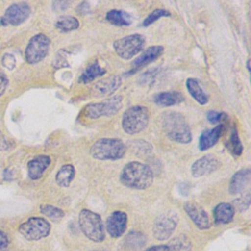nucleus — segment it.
<instances>
[{
    "instance_id": "nucleus-1",
    "label": "nucleus",
    "mask_w": 251,
    "mask_h": 251,
    "mask_svg": "<svg viewBox=\"0 0 251 251\" xmlns=\"http://www.w3.org/2000/svg\"><path fill=\"white\" fill-rule=\"evenodd\" d=\"M153 177L152 169L137 161L127 163L120 175V180L125 186L138 190L149 187L153 182Z\"/></svg>"
},
{
    "instance_id": "nucleus-2",
    "label": "nucleus",
    "mask_w": 251,
    "mask_h": 251,
    "mask_svg": "<svg viewBox=\"0 0 251 251\" xmlns=\"http://www.w3.org/2000/svg\"><path fill=\"white\" fill-rule=\"evenodd\" d=\"M161 121L162 127L171 140L181 144H187L192 140L189 125L182 114L168 111L162 115Z\"/></svg>"
},
{
    "instance_id": "nucleus-3",
    "label": "nucleus",
    "mask_w": 251,
    "mask_h": 251,
    "mask_svg": "<svg viewBox=\"0 0 251 251\" xmlns=\"http://www.w3.org/2000/svg\"><path fill=\"white\" fill-rule=\"evenodd\" d=\"M126 151V144L118 138H100L90 147V155L97 160H119Z\"/></svg>"
},
{
    "instance_id": "nucleus-4",
    "label": "nucleus",
    "mask_w": 251,
    "mask_h": 251,
    "mask_svg": "<svg viewBox=\"0 0 251 251\" xmlns=\"http://www.w3.org/2000/svg\"><path fill=\"white\" fill-rule=\"evenodd\" d=\"M150 113L145 106H132L125 111L122 126L126 133L133 135L144 130L149 123Z\"/></svg>"
},
{
    "instance_id": "nucleus-5",
    "label": "nucleus",
    "mask_w": 251,
    "mask_h": 251,
    "mask_svg": "<svg viewBox=\"0 0 251 251\" xmlns=\"http://www.w3.org/2000/svg\"><path fill=\"white\" fill-rule=\"evenodd\" d=\"M78 225L83 234L94 242H101L105 238V229L101 217L87 209L80 211Z\"/></svg>"
},
{
    "instance_id": "nucleus-6",
    "label": "nucleus",
    "mask_w": 251,
    "mask_h": 251,
    "mask_svg": "<svg viewBox=\"0 0 251 251\" xmlns=\"http://www.w3.org/2000/svg\"><path fill=\"white\" fill-rule=\"evenodd\" d=\"M123 107V97L116 95L102 102L87 104L83 109V115L90 120H96L100 117H111L116 115Z\"/></svg>"
},
{
    "instance_id": "nucleus-7",
    "label": "nucleus",
    "mask_w": 251,
    "mask_h": 251,
    "mask_svg": "<svg viewBox=\"0 0 251 251\" xmlns=\"http://www.w3.org/2000/svg\"><path fill=\"white\" fill-rule=\"evenodd\" d=\"M145 44V38L143 35L135 33L124 36L113 43L116 54L124 59L129 60L138 54Z\"/></svg>"
},
{
    "instance_id": "nucleus-8",
    "label": "nucleus",
    "mask_w": 251,
    "mask_h": 251,
    "mask_svg": "<svg viewBox=\"0 0 251 251\" xmlns=\"http://www.w3.org/2000/svg\"><path fill=\"white\" fill-rule=\"evenodd\" d=\"M50 39L43 33L32 36L25 50V60L28 64L34 65L41 62L49 52Z\"/></svg>"
},
{
    "instance_id": "nucleus-9",
    "label": "nucleus",
    "mask_w": 251,
    "mask_h": 251,
    "mask_svg": "<svg viewBox=\"0 0 251 251\" xmlns=\"http://www.w3.org/2000/svg\"><path fill=\"white\" fill-rule=\"evenodd\" d=\"M51 229L49 222L43 218L32 217L20 225V233L27 240H39L48 236Z\"/></svg>"
},
{
    "instance_id": "nucleus-10",
    "label": "nucleus",
    "mask_w": 251,
    "mask_h": 251,
    "mask_svg": "<svg viewBox=\"0 0 251 251\" xmlns=\"http://www.w3.org/2000/svg\"><path fill=\"white\" fill-rule=\"evenodd\" d=\"M177 216L175 212H166L154 222L153 234L158 240L168 239L175 231L177 225Z\"/></svg>"
},
{
    "instance_id": "nucleus-11",
    "label": "nucleus",
    "mask_w": 251,
    "mask_h": 251,
    "mask_svg": "<svg viewBox=\"0 0 251 251\" xmlns=\"http://www.w3.org/2000/svg\"><path fill=\"white\" fill-rule=\"evenodd\" d=\"M30 15V7L25 2L14 3L7 8L0 19L1 25H19L23 24Z\"/></svg>"
},
{
    "instance_id": "nucleus-12",
    "label": "nucleus",
    "mask_w": 251,
    "mask_h": 251,
    "mask_svg": "<svg viewBox=\"0 0 251 251\" xmlns=\"http://www.w3.org/2000/svg\"><path fill=\"white\" fill-rule=\"evenodd\" d=\"M127 225V216L123 211H114L106 220V229L111 237L118 238L124 234Z\"/></svg>"
},
{
    "instance_id": "nucleus-13",
    "label": "nucleus",
    "mask_w": 251,
    "mask_h": 251,
    "mask_svg": "<svg viewBox=\"0 0 251 251\" xmlns=\"http://www.w3.org/2000/svg\"><path fill=\"white\" fill-rule=\"evenodd\" d=\"M184 210L193 224L201 230L209 229L211 223L206 211L198 204L187 202L184 204Z\"/></svg>"
},
{
    "instance_id": "nucleus-14",
    "label": "nucleus",
    "mask_w": 251,
    "mask_h": 251,
    "mask_svg": "<svg viewBox=\"0 0 251 251\" xmlns=\"http://www.w3.org/2000/svg\"><path fill=\"white\" fill-rule=\"evenodd\" d=\"M220 165L221 163L216 157L212 155H206L199 158L192 164L191 174L194 177H200L215 172L220 167Z\"/></svg>"
},
{
    "instance_id": "nucleus-15",
    "label": "nucleus",
    "mask_w": 251,
    "mask_h": 251,
    "mask_svg": "<svg viewBox=\"0 0 251 251\" xmlns=\"http://www.w3.org/2000/svg\"><path fill=\"white\" fill-rule=\"evenodd\" d=\"M122 79L120 75H111L106 78H102L91 88V94L95 97H104L114 93L121 85Z\"/></svg>"
},
{
    "instance_id": "nucleus-16",
    "label": "nucleus",
    "mask_w": 251,
    "mask_h": 251,
    "mask_svg": "<svg viewBox=\"0 0 251 251\" xmlns=\"http://www.w3.org/2000/svg\"><path fill=\"white\" fill-rule=\"evenodd\" d=\"M163 52H164V47L161 45L150 46L132 62L131 73H135L138 70L142 69L143 67L154 62L162 55Z\"/></svg>"
},
{
    "instance_id": "nucleus-17",
    "label": "nucleus",
    "mask_w": 251,
    "mask_h": 251,
    "mask_svg": "<svg viewBox=\"0 0 251 251\" xmlns=\"http://www.w3.org/2000/svg\"><path fill=\"white\" fill-rule=\"evenodd\" d=\"M51 159L47 155H39L34 157L27 163L28 176L32 180L39 179L43 176L45 170L49 167Z\"/></svg>"
},
{
    "instance_id": "nucleus-18",
    "label": "nucleus",
    "mask_w": 251,
    "mask_h": 251,
    "mask_svg": "<svg viewBox=\"0 0 251 251\" xmlns=\"http://www.w3.org/2000/svg\"><path fill=\"white\" fill-rule=\"evenodd\" d=\"M224 130H225V126L221 124L211 129H207L204 132H202L199 138V144H198L199 149L201 151H205L211 148L212 146H214L222 136Z\"/></svg>"
},
{
    "instance_id": "nucleus-19",
    "label": "nucleus",
    "mask_w": 251,
    "mask_h": 251,
    "mask_svg": "<svg viewBox=\"0 0 251 251\" xmlns=\"http://www.w3.org/2000/svg\"><path fill=\"white\" fill-rule=\"evenodd\" d=\"M250 181V169H242L236 172L229 182L228 191L230 194L235 195L242 192Z\"/></svg>"
},
{
    "instance_id": "nucleus-20",
    "label": "nucleus",
    "mask_w": 251,
    "mask_h": 251,
    "mask_svg": "<svg viewBox=\"0 0 251 251\" xmlns=\"http://www.w3.org/2000/svg\"><path fill=\"white\" fill-rule=\"evenodd\" d=\"M235 209L229 203H220L214 208V220L217 224H228L234 217Z\"/></svg>"
},
{
    "instance_id": "nucleus-21",
    "label": "nucleus",
    "mask_w": 251,
    "mask_h": 251,
    "mask_svg": "<svg viewBox=\"0 0 251 251\" xmlns=\"http://www.w3.org/2000/svg\"><path fill=\"white\" fill-rule=\"evenodd\" d=\"M183 100H184V97L180 92H177V91L160 92V93H157L153 98L154 103L162 107L174 106L181 103Z\"/></svg>"
},
{
    "instance_id": "nucleus-22",
    "label": "nucleus",
    "mask_w": 251,
    "mask_h": 251,
    "mask_svg": "<svg viewBox=\"0 0 251 251\" xmlns=\"http://www.w3.org/2000/svg\"><path fill=\"white\" fill-rule=\"evenodd\" d=\"M106 20L116 26H128L132 23L131 16L122 10H110L106 14Z\"/></svg>"
},
{
    "instance_id": "nucleus-23",
    "label": "nucleus",
    "mask_w": 251,
    "mask_h": 251,
    "mask_svg": "<svg viewBox=\"0 0 251 251\" xmlns=\"http://www.w3.org/2000/svg\"><path fill=\"white\" fill-rule=\"evenodd\" d=\"M186 89L188 93L191 95V97L198 102L200 105H205L208 103V96L206 93L202 90L201 86L199 85V82L195 78H187L186 80Z\"/></svg>"
},
{
    "instance_id": "nucleus-24",
    "label": "nucleus",
    "mask_w": 251,
    "mask_h": 251,
    "mask_svg": "<svg viewBox=\"0 0 251 251\" xmlns=\"http://www.w3.org/2000/svg\"><path fill=\"white\" fill-rule=\"evenodd\" d=\"M75 170L72 164L63 165L56 175V182L61 187H68L75 177Z\"/></svg>"
},
{
    "instance_id": "nucleus-25",
    "label": "nucleus",
    "mask_w": 251,
    "mask_h": 251,
    "mask_svg": "<svg viewBox=\"0 0 251 251\" xmlns=\"http://www.w3.org/2000/svg\"><path fill=\"white\" fill-rule=\"evenodd\" d=\"M105 74H106L105 69L100 67V65L97 62H94L93 64L88 66L83 71V73L81 74V75L79 77V82H81V83H89V82L93 81L96 77L102 76Z\"/></svg>"
},
{
    "instance_id": "nucleus-26",
    "label": "nucleus",
    "mask_w": 251,
    "mask_h": 251,
    "mask_svg": "<svg viewBox=\"0 0 251 251\" xmlns=\"http://www.w3.org/2000/svg\"><path fill=\"white\" fill-rule=\"evenodd\" d=\"M79 22L73 16H61L55 23V27L61 32H69L78 28Z\"/></svg>"
},
{
    "instance_id": "nucleus-27",
    "label": "nucleus",
    "mask_w": 251,
    "mask_h": 251,
    "mask_svg": "<svg viewBox=\"0 0 251 251\" xmlns=\"http://www.w3.org/2000/svg\"><path fill=\"white\" fill-rule=\"evenodd\" d=\"M171 251H191L192 244L185 235H179L171 240L168 244Z\"/></svg>"
},
{
    "instance_id": "nucleus-28",
    "label": "nucleus",
    "mask_w": 251,
    "mask_h": 251,
    "mask_svg": "<svg viewBox=\"0 0 251 251\" xmlns=\"http://www.w3.org/2000/svg\"><path fill=\"white\" fill-rule=\"evenodd\" d=\"M40 212L45 215L47 218H49L50 220L54 221V222H58L60 221L63 217H64V212L63 210L55 207V206H52V205H49V204H44V205H41L40 206Z\"/></svg>"
},
{
    "instance_id": "nucleus-29",
    "label": "nucleus",
    "mask_w": 251,
    "mask_h": 251,
    "mask_svg": "<svg viewBox=\"0 0 251 251\" xmlns=\"http://www.w3.org/2000/svg\"><path fill=\"white\" fill-rule=\"evenodd\" d=\"M126 243L130 248H139L145 243V236L138 231H131L126 238Z\"/></svg>"
},
{
    "instance_id": "nucleus-30",
    "label": "nucleus",
    "mask_w": 251,
    "mask_h": 251,
    "mask_svg": "<svg viewBox=\"0 0 251 251\" xmlns=\"http://www.w3.org/2000/svg\"><path fill=\"white\" fill-rule=\"evenodd\" d=\"M170 16H171V14L169 11H167L165 9H156L145 18V20L142 23V25L148 26V25H152L154 22L158 21L159 19H161L163 17H170Z\"/></svg>"
},
{
    "instance_id": "nucleus-31",
    "label": "nucleus",
    "mask_w": 251,
    "mask_h": 251,
    "mask_svg": "<svg viewBox=\"0 0 251 251\" xmlns=\"http://www.w3.org/2000/svg\"><path fill=\"white\" fill-rule=\"evenodd\" d=\"M132 144V152L136 155H147L152 151V146L145 140H134Z\"/></svg>"
},
{
    "instance_id": "nucleus-32",
    "label": "nucleus",
    "mask_w": 251,
    "mask_h": 251,
    "mask_svg": "<svg viewBox=\"0 0 251 251\" xmlns=\"http://www.w3.org/2000/svg\"><path fill=\"white\" fill-rule=\"evenodd\" d=\"M229 143H230V150L232 151V153L235 156H239L242 153L243 147L242 144L239 140L236 128L233 127L231 130V134H230V139H229Z\"/></svg>"
},
{
    "instance_id": "nucleus-33",
    "label": "nucleus",
    "mask_w": 251,
    "mask_h": 251,
    "mask_svg": "<svg viewBox=\"0 0 251 251\" xmlns=\"http://www.w3.org/2000/svg\"><path fill=\"white\" fill-rule=\"evenodd\" d=\"M226 115L225 113H220L217 111H210L207 114V120L211 124H218L226 120Z\"/></svg>"
},
{
    "instance_id": "nucleus-34",
    "label": "nucleus",
    "mask_w": 251,
    "mask_h": 251,
    "mask_svg": "<svg viewBox=\"0 0 251 251\" xmlns=\"http://www.w3.org/2000/svg\"><path fill=\"white\" fill-rule=\"evenodd\" d=\"M2 65L8 69V70H13L16 66V58L13 54L6 53L2 57Z\"/></svg>"
},
{
    "instance_id": "nucleus-35",
    "label": "nucleus",
    "mask_w": 251,
    "mask_h": 251,
    "mask_svg": "<svg viewBox=\"0 0 251 251\" xmlns=\"http://www.w3.org/2000/svg\"><path fill=\"white\" fill-rule=\"evenodd\" d=\"M235 203H236V208L238 209V211H240V212L245 211L249 207V204H250L249 193H246L244 196H241L240 198H238L235 201Z\"/></svg>"
},
{
    "instance_id": "nucleus-36",
    "label": "nucleus",
    "mask_w": 251,
    "mask_h": 251,
    "mask_svg": "<svg viewBox=\"0 0 251 251\" xmlns=\"http://www.w3.org/2000/svg\"><path fill=\"white\" fill-rule=\"evenodd\" d=\"M8 77L7 75L0 71V97L4 94L7 86H8Z\"/></svg>"
},
{
    "instance_id": "nucleus-37",
    "label": "nucleus",
    "mask_w": 251,
    "mask_h": 251,
    "mask_svg": "<svg viewBox=\"0 0 251 251\" xmlns=\"http://www.w3.org/2000/svg\"><path fill=\"white\" fill-rule=\"evenodd\" d=\"M9 245V239L7 234L0 230V251H6Z\"/></svg>"
},
{
    "instance_id": "nucleus-38",
    "label": "nucleus",
    "mask_w": 251,
    "mask_h": 251,
    "mask_svg": "<svg viewBox=\"0 0 251 251\" xmlns=\"http://www.w3.org/2000/svg\"><path fill=\"white\" fill-rule=\"evenodd\" d=\"M70 4V2H66V1H59V2H54V9L57 11H62V10H66L68 5Z\"/></svg>"
},
{
    "instance_id": "nucleus-39",
    "label": "nucleus",
    "mask_w": 251,
    "mask_h": 251,
    "mask_svg": "<svg viewBox=\"0 0 251 251\" xmlns=\"http://www.w3.org/2000/svg\"><path fill=\"white\" fill-rule=\"evenodd\" d=\"M145 251H171V250L167 244V245H154L149 247Z\"/></svg>"
},
{
    "instance_id": "nucleus-40",
    "label": "nucleus",
    "mask_w": 251,
    "mask_h": 251,
    "mask_svg": "<svg viewBox=\"0 0 251 251\" xmlns=\"http://www.w3.org/2000/svg\"><path fill=\"white\" fill-rule=\"evenodd\" d=\"M10 147L8 141L6 140L5 136L2 134V132H0V150L4 151V150H8Z\"/></svg>"
},
{
    "instance_id": "nucleus-41",
    "label": "nucleus",
    "mask_w": 251,
    "mask_h": 251,
    "mask_svg": "<svg viewBox=\"0 0 251 251\" xmlns=\"http://www.w3.org/2000/svg\"><path fill=\"white\" fill-rule=\"evenodd\" d=\"M3 176H4V179L7 180V181H10V180L12 179V174H11V172H10L8 169H6V170L4 171Z\"/></svg>"
},
{
    "instance_id": "nucleus-42",
    "label": "nucleus",
    "mask_w": 251,
    "mask_h": 251,
    "mask_svg": "<svg viewBox=\"0 0 251 251\" xmlns=\"http://www.w3.org/2000/svg\"><path fill=\"white\" fill-rule=\"evenodd\" d=\"M250 60H247V62H246V67H247V71L248 72H250Z\"/></svg>"
}]
</instances>
